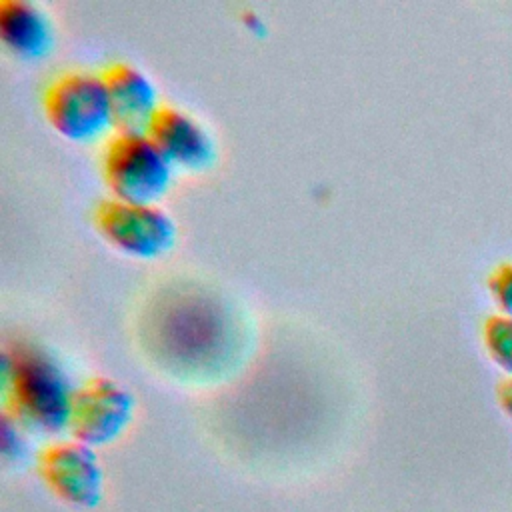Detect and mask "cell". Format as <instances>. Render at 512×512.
<instances>
[{"mask_svg": "<svg viewBox=\"0 0 512 512\" xmlns=\"http://www.w3.org/2000/svg\"><path fill=\"white\" fill-rule=\"evenodd\" d=\"M48 124L74 142L94 140L112 128L108 92L100 72L68 70L52 78L42 94Z\"/></svg>", "mask_w": 512, "mask_h": 512, "instance_id": "cell-3", "label": "cell"}, {"mask_svg": "<svg viewBox=\"0 0 512 512\" xmlns=\"http://www.w3.org/2000/svg\"><path fill=\"white\" fill-rule=\"evenodd\" d=\"M100 168L112 198L138 204H154L172 174V164L146 132H114L104 144Z\"/></svg>", "mask_w": 512, "mask_h": 512, "instance_id": "cell-2", "label": "cell"}, {"mask_svg": "<svg viewBox=\"0 0 512 512\" xmlns=\"http://www.w3.org/2000/svg\"><path fill=\"white\" fill-rule=\"evenodd\" d=\"M92 222L110 246L134 258H156L176 238L172 218L154 204L102 198L92 210Z\"/></svg>", "mask_w": 512, "mask_h": 512, "instance_id": "cell-4", "label": "cell"}, {"mask_svg": "<svg viewBox=\"0 0 512 512\" xmlns=\"http://www.w3.org/2000/svg\"><path fill=\"white\" fill-rule=\"evenodd\" d=\"M482 340L490 358L512 372V318L496 312L482 322Z\"/></svg>", "mask_w": 512, "mask_h": 512, "instance_id": "cell-10", "label": "cell"}, {"mask_svg": "<svg viewBox=\"0 0 512 512\" xmlns=\"http://www.w3.org/2000/svg\"><path fill=\"white\" fill-rule=\"evenodd\" d=\"M502 392H504V404H506V408H508L510 414H512V380L504 382Z\"/></svg>", "mask_w": 512, "mask_h": 512, "instance_id": "cell-12", "label": "cell"}, {"mask_svg": "<svg viewBox=\"0 0 512 512\" xmlns=\"http://www.w3.org/2000/svg\"><path fill=\"white\" fill-rule=\"evenodd\" d=\"M72 386L60 362L36 344H14L2 354V414L24 432H68Z\"/></svg>", "mask_w": 512, "mask_h": 512, "instance_id": "cell-1", "label": "cell"}, {"mask_svg": "<svg viewBox=\"0 0 512 512\" xmlns=\"http://www.w3.org/2000/svg\"><path fill=\"white\" fill-rule=\"evenodd\" d=\"M36 472L48 492L74 510H92L104 496V472L92 446L68 438L36 454Z\"/></svg>", "mask_w": 512, "mask_h": 512, "instance_id": "cell-5", "label": "cell"}, {"mask_svg": "<svg viewBox=\"0 0 512 512\" xmlns=\"http://www.w3.org/2000/svg\"><path fill=\"white\" fill-rule=\"evenodd\" d=\"M146 134L172 166L202 170L216 156L214 142L204 126L184 110L168 104L158 106Z\"/></svg>", "mask_w": 512, "mask_h": 512, "instance_id": "cell-7", "label": "cell"}, {"mask_svg": "<svg viewBox=\"0 0 512 512\" xmlns=\"http://www.w3.org/2000/svg\"><path fill=\"white\" fill-rule=\"evenodd\" d=\"M134 396L108 376H94L76 386L68 434L92 448L116 440L130 424Z\"/></svg>", "mask_w": 512, "mask_h": 512, "instance_id": "cell-6", "label": "cell"}, {"mask_svg": "<svg viewBox=\"0 0 512 512\" xmlns=\"http://www.w3.org/2000/svg\"><path fill=\"white\" fill-rule=\"evenodd\" d=\"M100 76L108 92L114 132H146L160 106L150 78L128 62H110Z\"/></svg>", "mask_w": 512, "mask_h": 512, "instance_id": "cell-8", "label": "cell"}, {"mask_svg": "<svg viewBox=\"0 0 512 512\" xmlns=\"http://www.w3.org/2000/svg\"><path fill=\"white\" fill-rule=\"evenodd\" d=\"M486 286L498 312L512 318V262H498L488 272Z\"/></svg>", "mask_w": 512, "mask_h": 512, "instance_id": "cell-11", "label": "cell"}, {"mask_svg": "<svg viewBox=\"0 0 512 512\" xmlns=\"http://www.w3.org/2000/svg\"><path fill=\"white\" fill-rule=\"evenodd\" d=\"M0 40L18 58H40L52 48L50 18L32 2L0 0Z\"/></svg>", "mask_w": 512, "mask_h": 512, "instance_id": "cell-9", "label": "cell"}]
</instances>
